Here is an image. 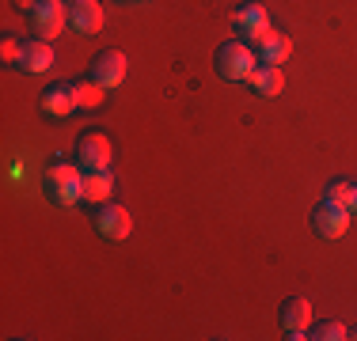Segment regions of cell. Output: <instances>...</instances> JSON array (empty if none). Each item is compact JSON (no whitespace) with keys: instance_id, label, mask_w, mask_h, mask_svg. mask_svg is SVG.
Here are the masks:
<instances>
[{"instance_id":"1","label":"cell","mask_w":357,"mask_h":341,"mask_svg":"<svg viewBox=\"0 0 357 341\" xmlns=\"http://www.w3.org/2000/svg\"><path fill=\"white\" fill-rule=\"evenodd\" d=\"M217 72H220V80H228V84H248L251 80V72L259 68V57L251 54V46L243 38H228V42H220V49H217Z\"/></svg>"},{"instance_id":"9","label":"cell","mask_w":357,"mask_h":341,"mask_svg":"<svg viewBox=\"0 0 357 341\" xmlns=\"http://www.w3.org/2000/svg\"><path fill=\"white\" fill-rule=\"evenodd\" d=\"M103 4L99 0H73L69 4V27L76 34H99L103 31Z\"/></svg>"},{"instance_id":"7","label":"cell","mask_w":357,"mask_h":341,"mask_svg":"<svg viewBox=\"0 0 357 341\" xmlns=\"http://www.w3.org/2000/svg\"><path fill=\"white\" fill-rule=\"evenodd\" d=\"M126 54L122 49H103V54L91 61V80H99L107 91H114V88H122V80H126Z\"/></svg>"},{"instance_id":"21","label":"cell","mask_w":357,"mask_h":341,"mask_svg":"<svg viewBox=\"0 0 357 341\" xmlns=\"http://www.w3.org/2000/svg\"><path fill=\"white\" fill-rule=\"evenodd\" d=\"M346 209H350V212H357V182L350 186V201H346Z\"/></svg>"},{"instance_id":"3","label":"cell","mask_w":357,"mask_h":341,"mask_svg":"<svg viewBox=\"0 0 357 341\" xmlns=\"http://www.w3.org/2000/svg\"><path fill=\"white\" fill-rule=\"evenodd\" d=\"M65 27H69V8H65L61 0H38V8L31 12V31H35V38L54 42Z\"/></svg>"},{"instance_id":"11","label":"cell","mask_w":357,"mask_h":341,"mask_svg":"<svg viewBox=\"0 0 357 341\" xmlns=\"http://www.w3.org/2000/svg\"><path fill=\"white\" fill-rule=\"evenodd\" d=\"M54 42H46V38H31V42H23V57H20V68L23 72H50L54 68Z\"/></svg>"},{"instance_id":"18","label":"cell","mask_w":357,"mask_h":341,"mask_svg":"<svg viewBox=\"0 0 357 341\" xmlns=\"http://www.w3.org/2000/svg\"><path fill=\"white\" fill-rule=\"evenodd\" d=\"M312 338H319V341H342V338H350V334H346V326L338 319H331V322H319Z\"/></svg>"},{"instance_id":"15","label":"cell","mask_w":357,"mask_h":341,"mask_svg":"<svg viewBox=\"0 0 357 341\" xmlns=\"http://www.w3.org/2000/svg\"><path fill=\"white\" fill-rule=\"evenodd\" d=\"M289 54H293V38H289V34H274L270 42L259 46V61L262 65H282V61H289Z\"/></svg>"},{"instance_id":"17","label":"cell","mask_w":357,"mask_h":341,"mask_svg":"<svg viewBox=\"0 0 357 341\" xmlns=\"http://www.w3.org/2000/svg\"><path fill=\"white\" fill-rule=\"evenodd\" d=\"M350 178H331V182H327V190H323V198H327V201H335V205H346V201H350Z\"/></svg>"},{"instance_id":"19","label":"cell","mask_w":357,"mask_h":341,"mask_svg":"<svg viewBox=\"0 0 357 341\" xmlns=\"http://www.w3.org/2000/svg\"><path fill=\"white\" fill-rule=\"evenodd\" d=\"M0 57H4V65H20L23 46H20L15 38H4V42H0Z\"/></svg>"},{"instance_id":"22","label":"cell","mask_w":357,"mask_h":341,"mask_svg":"<svg viewBox=\"0 0 357 341\" xmlns=\"http://www.w3.org/2000/svg\"><path fill=\"white\" fill-rule=\"evenodd\" d=\"M133 4H144V0H133Z\"/></svg>"},{"instance_id":"13","label":"cell","mask_w":357,"mask_h":341,"mask_svg":"<svg viewBox=\"0 0 357 341\" xmlns=\"http://www.w3.org/2000/svg\"><path fill=\"white\" fill-rule=\"evenodd\" d=\"M114 193V175L110 170H84V201L88 205H103Z\"/></svg>"},{"instance_id":"5","label":"cell","mask_w":357,"mask_h":341,"mask_svg":"<svg viewBox=\"0 0 357 341\" xmlns=\"http://www.w3.org/2000/svg\"><path fill=\"white\" fill-rule=\"evenodd\" d=\"M110 159H114V148L103 133H84L76 141V164L80 170H110Z\"/></svg>"},{"instance_id":"16","label":"cell","mask_w":357,"mask_h":341,"mask_svg":"<svg viewBox=\"0 0 357 341\" xmlns=\"http://www.w3.org/2000/svg\"><path fill=\"white\" fill-rule=\"evenodd\" d=\"M73 91H76V106H84V110H91V106H99V102L107 99V88L99 80H76L73 84Z\"/></svg>"},{"instance_id":"4","label":"cell","mask_w":357,"mask_h":341,"mask_svg":"<svg viewBox=\"0 0 357 341\" xmlns=\"http://www.w3.org/2000/svg\"><path fill=\"white\" fill-rule=\"evenodd\" d=\"M350 216L354 212L346 209V205H335V201L323 198L316 205V212H312V228H316L319 239H342L346 228H350Z\"/></svg>"},{"instance_id":"20","label":"cell","mask_w":357,"mask_h":341,"mask_svg":"<svg viewBox=\"0 0 357 341\" xmlns=\"http://www.w3.org/2000/svg\"><path fill=\"white\" fill-rule=\"evenodd\" d=\"M15 8H20V12H35V8H38V0H15Z\"/></svg>"},{"instance_id":"14","label":"cell","mask_w":357,"mask_h":341,"mask_svg":"<svg viewBox=\"0 0 357 341\" xmlns=\"http://www.w3.org/2000/svg\"><path fill=\"white\" fill-rule=\"evenodd\" d=\"M266 23H270V12L262 4H243V8H236V15H232V27L240 38L255 27H266Z\"/></svg>"},{"instance_id":"2","label":"cell","mask_w":357,"mask_h":341,"mask_svg":"<svg viewBox=\"0 0 357 341\" xmlns=\"http://www.w3.org/2000/svg\"><path fill=\"white\" fill-rule=\"evenodd\" d=\"M46 193L61 205V209L80 205L84 201V170L73 167V164H54L46 170Z\"/></svg>"},{"instance_id":"24","label":"cell","mask_w":357,"mask_h":341,"mask_svg":"<svg viewBox=\"0 0 357 341\" xmlns=\"http://www.w3.org/2000/svg\"><path fill=\"white\" fill-rule=\"evenodd\" d=\"M130 4H133V0H130Z\"/></svg>"},{"instance_id":"12","label":"cell","mask_w":357,"mask_h":341,"mask_svg":"<svg viewBox=\"0 0 357 341\" xmlns=\"http://www.w3.org/2000/svg\"><path fill=\"white\" fill-rule=\"evenodd\" d=\"M251 91L255 95H262V99H274V95H282L285 91V72H282V65H259L251 72Z\"/></svg>"},{"instance_id":"6","label":"cell","mask_w":357,"mask_h":341,"mask_svg":"<svg viewBox=\"0 0 357 341\" xmlns=\"http://www.w3.org/2000/svg\"><path fill=\"white\" fill-rule=\"evenodd\" d=\"M96 232L103 235L107 243H122V239H130V232H133V220H130V212H126L122 205L103 201L99 212H96Z\"/></svg>"},{"instance_id":"23","label":"cell","mask_w":357,"mask_h":341,"mask_svg":"<svg viewBox=\"0 0 357 341\" xmlns=\"http://www.w3.org/2000/svg\"><path fill=\"white\" fill-rule=\"evenodd\" d=\"M350 338H357V330H354V334H350Z\"/></svg>"},{"instance_id":"8","label":"cell","mask_w":357,"mask_h":341,"mask_svg":"<svg viewBox=\"0 0 357 341\" xmlns=\"http://www.w3.org/2000/svg\"><path fill=\"white\" fill-rule=\"evenodd\" d=\"M308 322H312V303L304 300V296L285 300V307H282V330H285L289 341L308 338Z\"/></svg>"},{"instance_id":"10","label":"cell","mask_w":357,"mask_h":341,"mask_svg":"<svg viewBox=\"0 0 357 341\" xmlns=\"http://www.w3.org/2000/svg\"><path fill=\"white\" fill-rule=\"evenodd\" d=\"M38 106H42V114H46V118H69L73 110H80V106H76L73 84H54V88H46V91H42V99H38Z\"/></svg>"}]
</instances>
